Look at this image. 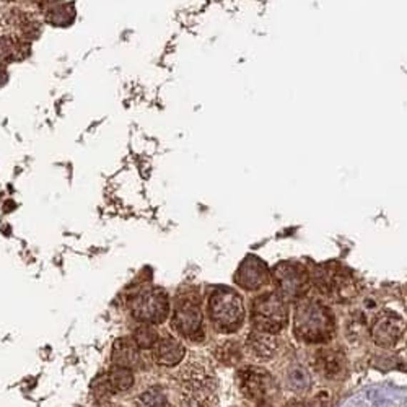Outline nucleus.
Wrapping results in <instances>:
<instances>
[{
	"label": "nucleus",
	"instance_id": "f257e3e1",
	"mask_svg": "<svg viewBox=\"0 0 407 407\" xmlns=\"http://www.w3.org/2000/svg\"><path fill=\"white\" fill-rule=\"evenodd\" d=\"M293 328L298 339L316 344L333 337L334 319L328 308L318 301H301L295 310Z\"/></svg>",
	"mask_w": 407,
	"mask_h": 407
},
{
	"label": "nucleus",
	"instance_id": "f03ea898",
	"mask_svg": "<svg viewBox=\"0 0 407 407\" xmlns=\"http://www.w3.org/2000/svg\"><path fill=\"white\" fill-rule=\"evenodd\" d=\"M208 316L218 331L223 333L236 331L244 319L241 296L230 288L215 290L208 300Z\"/></svg>",
	"mask_w": 407,
	"mask_h": 407
},
{
	"label": "nucleus",
	"instance_id": "7ed1b4c3",
	"mask_svg": "<svg viewBox=\"0 0 407 407\" xmlns=\"http://www.w3.org/2000/svg\"><path fill=\"white\" fill-rule=\"evenodd\" d=\"M251 319L254 329L264 333H278L287 324L288 311L285 300L278 293H266L254 300Z\"/></svg>",
	"mask_w": 407,
	"mask_h": 407
},
{
	"label": "nucleus",
	"instance_id": "20e7f679",
	"mask_svg": "<svg viewBox=\"0 0 407 407\" xmlns=\"http://www.w3.org/2000/svg\"><path fill=\"white\" fill-rule=\"evenodd\" d=\"M170 311L168 296L161 290H147L132 301V313L137 319L149 324L163 323Z\"/></svg>",
	"mask_w": 407,
	"mask_h": 407
},
{
	"label": "nucleus",
	"instance_id": "39448f33",
	"mask_svg": "<svg viewBox=\"0 0 407 407\" xmlns=\"http://www.w3.org/2000/svg\"><path fill=\"white\" fill-rule=\"evenodd\" d=\"M183 385L189 396L207 399L215 388V378L211 366L202 360H191L181 371Z\"/></svg>",
	"mask_w": 407,
	"mask_h": 407
},
{
	"label": "nucleus",
	"instance_id": "423d86ee",
	"mask_svg": "<svg viewBox=\"0 0 407 407\" xmlns=\"http://www.w3.org/2000/svg\"><path fill=\"white\" fill-rule=\"evenodd\" d=\"M274 281L278 295L283 300H296L303 296L308 285V277L303 269L295 264H281L276 267Z\"/></svg>",
	"mask_w": 407,
	"mask_h": 407
},
{
	"label": "nucleus",
	"instance_id": "0eeeda50",
	"mask_svg": "<svg viewBox=\"0 0 407 407\" xmlns=\"http://www.w3.org/2000/svg\"><path fill=\"white\" fill-rule=\"evenodd\" d=\"M236 378L241 393L253 401L264 399L272 388V376L259 366H243Z\"/></svg>",
	"mask_w": 407,
	"mask_h": 407
},
{
	"label": "nucleus",
	"instance_id": "6e6552de",
	"mask_svg": "<svg viewBox=\"0 0 407 407\" xmlns=\"http://www.w3.org/2000/svg\"><path fill=\"white\" fill-rule=\"evenodd\" d=\"M171 324L176 333L186 337H194L197 333H201L202 313L199 305L193 300L179 301L174 310Z\"/></svg>",
	"mask_w": 407,
	"mask_h": 407
},
{
	"label": "nucleus",
	"instance_id": "1a4fd4ad",
	"mask_svg": "<svg viewBox=\"0 0 407 407\" xmlns=\"http://www.w3.org/2000/svg\"><path fill=\"white\" fill-rule=\"evenodd\" d=\"M404 328L406 324L401 316L393 313L380 315L371 326V339L381 347H391L401 339Z\"/></svg>",
	"mask_w": 407,
	"mask_h": 407
},
{
	"label": "nucleus",
	"instance_id": "9d476101",
	"mask_svg": "<svg viewBox=\"0 0 407 407\" xmlns=\"http://www.w3.org/2000/svg\"><path fill=\"white\" fill-rule=\"evenodd\" d=\"M236 282L246 290H256L267 282L266 266L256 258L244 261L240 271L236 272Z\"/></svg>",
	"mask_w": 407,
	"mask_h": 407
},
{
	"label": "nucleus",
	"instance_id": "9b49d317",
	"mask_svg": "<svg viewBox=\"0 0 407 407\" xmlns=\"http://www.w3.org/2000/svg\"><path fill=\"white\" fill-rule=\"evenodd\" d=\"M246 348L254 358L271 360L277 352V339L274 334L254 329L246 339Z\"/></svg>",
	"mask_w": 407,
	"mask_h": 407
},
{
	"label": "nucleus",
	"instance_id": "f8f14e48",
	"mask_svg": "<svg viewBox=\"0 0 407 407\" xmlns=\"http://www.w3.org/2000/svg\"><path fill=\"white\" fill-rule=\"evenodd\" d=\"M186 348L181 342L173 339V337H165L156 342L154 347V358L155 362L163 366H174L184 358Z\"/></svg>",
	"mask_w": 407,
	"mask_h": 407
},
{
	"label": "nucleus",
	"instance_id": "ddd939ff",
	"mask_svg": "<svg viewBox=\"0 0 407 407\" xmlns=\"http://www.w3.org/2000/svg\"><path fill=\"white\" fill-rule=\"evenodd\" d=\"M313 365L316 366V370L319 373L324 375L326 378H334L337 375H341L342 366H344V358H342V353L336 348H319L313 357Z\"/></svg>",
	"mask_w": 407,
	"mask_h": 407
},
{
	"label": "nucleus",
	"instance_id": "4468645a",
	"mask_svg": "<svg viewBox=\"0 0 407 407\" xmlns=\"http://www.w3.org/2000/svg\"><path fill=\"white\" fill-rule=\"evenodd\" d=\"M113 363L124 368H136L141 365V353L134 339H118L113 346Z\"/></svg>",
	"mask_w": 407,
	"mask_h": 407
},
{
	"label": "nucleus",
	"instance_id": "2eb2a0df",
	"mask_svg": "<svg viewBox=\"0 0 407 407\" xmlns=\"http://www.w3.org/2000/svg\"><path fill=\"white\" fill-rule=\"evenodd\" d=\"M30 44L26 39L19 36H4L0 39V64H10L25 59Z\"/></svg>",
	"mask_w": 407,
	"mask_h": 407
},
{
	"label": "nucleus",
	"instance_id": "dca6fc26",
	"mask_svg": "<svg viewBox=\"0 0 407 407\" xmlns=\"http://www.w3.org/2000/svg\"><path fill=\"white\" fill-rule=\"evenodd\" d=\"M106 380L114 391H127L134 385L132 370L114 365V368L106 375Z\"/></svg>",
	"mask_w": 407,
	"mask_h": 407
},
{
	"label": "nucleus",
	"instance_id": "f3484780",
	"mask_svg": "<svg viewBox=\"0 0 407 407\" xmlns=\"http://www.w3.org/2000/svg\"><path fill=\"white\" fill-rule=\"evenodd\" d=\"M134 407H168V399L161 389L152 388L136 398Z\"/></svg>",
	"mask_w": 407,
	"mask_h": 407
},
{
	"label": "nucleus",
	"instance_id": "a211bd4d",
	"mask_svg": "<svg viewBox=\"0 0 407 407\" xmlns=\"http://www.w3.org/2000/svg\"><path fill=\"white\" fill-rule=\"evenodd\" d=\"M215 353H217L220 362L226 365H235L241 358V348L235 341H223L222 344H218V347L215 348Z\"/></svg>",
	"mask_w": 407,
	"mask_h": 407
},
{
	"label": "nucleus",
	"instance_id": "6ab92c4d",
	"mask_svg": "<svg viewBox=\"0 0 407 407\" xmlns=\"http://www.w3.org/2000/svg\"><path fill=\"white\" fill-rule=\"evenodd\" d=\"M134 342H136L139 348H154L156 342H159V334H156L152 326H139L136 333H134Z\"/></svg>",
	"mask_w": 407,
	"mask_h": 407
},
{
	"label": "nucleus",
	"instance_id": "aec40b11",
	"mask_svg": "<svg viewBox=\"0 0 407 407\" xmlns=\"http://www.w3.org/2000/svg\"><path fill=\"white\" fill-rule=\"evenodd\" d=\"M288 386L293 389V391H306L308 386H310V375L305 368L301 366H293L292 370L288 371L287 375Z\"/></svg>",
	"mask_w": 407,
	"mask_h": 407
},
{
	"label": "nucleus",
	"instance_id": "412c9836",
	"mask_svg": "<svg viewBox=\"0 0 407 407\" xmlns=\"http://www.w3.org/2000/svg\"><path fill=\"white\" fill-rule=\"evenodd\" d=\"M207 399L196 398V396H188L178 407H207Z\"/></svg>",
	"mask_w": 407,
	"mask_h": 407
}]
</instances>
